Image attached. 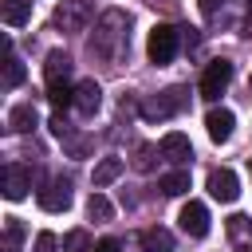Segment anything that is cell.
Listing matches in <instances>:
<instances>
[{
    "mask_svg": "<svg viewBox=\"0 0 252 252\" xmlns=\"http://www.w3.org/2000/svg\"><path fill=\"white\" fill-rule=\"evenodd\" d=\"M185 106H189V91H185V87H169V91H161V94H154V98H146V102H142V118L158 122V118L181 114Z\"/></svg>",
    "mask_w": 252,
    "mask_h": 252,
    "instance_id": "cell-3",
    "label": "cell"
},
{
    "mask_svg": "<svg viewBox=\"0 0 252 252\" xmlns=\"http://www.w3.org/2000/svg\"><path fill=\"white\" fill-rule=\"evenodd\" d=\"M197 4H201V12H205V16H213V12H217L224 0H197Z\"/></svg>",
    "mask_w": 252,
    "mask_h": 252,
    "instance_id": "cell-30",
    "label": "cell"
},
{
    "mask_svg": "<svg viewBox=\"0 0 252 252\" xmlns=\"http://www.w3.org/2000/svg\"><path fill=\"white\" fill-rule=\"evenodd\" d=\"M232 83V63L228 59H213L201 75V98H220V91Z\"/></svg>",
    "mask_w": 252,
    "mask_h": 252,
    "instance_id": "cell-5",
    "label": "cell"
},
{
    "mask_svg": "<svg viewBox=\"0 0 252 252\" xmlns=\"http://www.w3.org/2000/svg\"><path fill=\"white\" fill-rule=\"evenodd\" d=\"M98 106H102V87H98L94 79H83V83L75 87V110H79L83 118H91Z\"/></svg>",
    "mask_w": 252,
    "mask_h": 252,
    "instance_id": "cell-11",
    "label": "cell"
},
{
    "mask_svg": "<svg viewBox=\"0 0 252 252\" xmlns=\"http://www.w3.org/2000/svg\"><path fill=\"white\" fill-rule=\"evenodd\" d=\"M91 16H94V4H91V0H63V4L55 8V28H63V32H83V28L91 24Z\"/></svg>",
    "mask_w": 252,
    "mask_h": 252,
    "instance_id": "cell-4",
    "label": "cell"
},
{
    "mask_svg": "<svg viewBox=\"0 0 252 252\" xmlns=\"http://www.w3.org/2000/svg\"><path fill=\"white\" fill-rule=\"evenodd\" d=\"M126 28H130V16H126L122 8H106V12L98 16L94 35H91V51L102 55V59H114L118 47L126 43Z\"/></svg>",
    "mask_w": 252,
    "mask_h": 252,
    "instance_id": "cell-1",
    "label": "cell"
},
{
    "mask_svg": "<svg viewBox=\"0 0 252 252\" xmlns=\"http://www.w3.org/2000/svg\"><path fill=\"white\" fill-rule=\"evenodd\" d=\"M177 47H181V32L173 28V24H154L150 28V35H146V55H150V63H169L173 55H177Z\"/></svg>",
    "mask_w": 252,
    "mask_h": 252,
    "instance_id": "cell-2",
    "label": "cell"
},
{
    "mask_svg": "<svg viewBox=\"0 0 252 252\" xmlns=\"http://www.w3.org/2000/svg\"><path fill=\"white\" fill-rule=\"evenodd\" d=\"M0 189H4V197H8V201H24V197H28V189H32V169H28V165H20V161L4 165V173H0Z\"/></svg>",
    "mask_w": 252,
    "mask_h": 252,
    "instance_id": "cell-6",
    "label": "cell"
},
{
    "mask_svg": "<svg viewBox=\"0 0 252 252\" xmlns=\"http://www.w3.org/2000/svg\"><path fill=\"white\" fill-rule=\"evenodd\" d=\"M122 158H102L98 165H94V173H91V181H94V189H106L110 181H118L122 177Z\"/></svg>",
    "mask_w": 252,
    "mask_h": 252,
    "instance_id": "cell-15",
    "label": "cell"
},
{
    "mask_svg": "<svg viewBox=\"0 0 252 252\" xmlns=\"http://www.w3.org/2000/svg\"><path fill=\"white\" fill-rule=\"evenodd\" d=\"M20 236H24V224H20V217H4V240H8V248H12Z\"/></svg>",
    "mask_w": 252,
    "mask_h": 252,
    "instance_id": "cell-23",
    "label": "cell"
},
{
    "mask_svg": "<svg viewBox=\"0 0 252 252\" xmlns=\"http://www.w3.org/2000/svg\"><path fill=\"white\" fill-rule=\"evenodd\" d=\"M47 98H51V106H55L59 114H63L67 106H75V91L67 87V79H63V83H47Z\"/></svg>",
    "mask_w": 252,
    "mask_h": 252,
    "instance_id": "cell-18",
    "label": "cell"
},
{
    "mask_svg": "<svg viewBox=\"0 0 252 252\" xmlns=\"http://www.w3.org/2000/svg\"><path fill=\"white\" fill-rule=\"evenodd\" d=\"M67 150L79 158V154H87V142H83V138H71V142H67Z\"/></svg>",
    "mask_w": 252,
    "mask_h": 252,
    "instance_id": "cell-29",
    "label": "cell"
},
{
    "mask_svg": "<svg viewBox=\"0 0 252 252\" xmlns=\"http://www.w3.org/2000/svg\"><path fill=\"white\" fill-rule=\"evenodd\" d=\"M35 252H59L55 232H39V236H35Z\"/></svg>",
    "mask_w": 252,
    "mask_h": 252,
    "instance_id": "cell-24",
    "label": "cell"
},
{
    "mask_svg": "<svg viewBox=\"0 0 252 252\" xmlns=\"http://www.w3.org/2000/svg\"><path fill=\"white\" fill-rule=\"evenodd\" d=\"M67 71H71V55H67V51H47V63H43L47 83H63Z\"/></svg>",
    "mask_w": 252,
    "mask_h": 252,
    "instance_id": "cell-16",
    "label": "cell"
},
{
    "mask_svg": "<svg viewBox=\"0 0 252 252\" xmlns=\"http://www.w3.org/2000/svg\"><path fill=\"white\" fill-rule=\"evenodd\" d=\"M177 220H181V232H185V236H193V240L209 236V209H205L201 201H189V205H181Z\"/></svg>",
    "mask_w": 252,
    "mask_h": 252,
    "instance_id": "cell-8",
    "label": "cell"
},
{
    "mask_svg": "<svg viewBox=\"0 0 252 252\" xmlns=\"http://www.w3.org/2000/svg\"><path fill=\"white\" fill-rule=\"evenodd\" d=\"M4 252H16V248H4Z\"/></svg>",
    "mask_w": 252,
    "mask_h": 252,
    "instance_id": "cell-33",
    "label": "cell"
},
{
    "mask_svg": "<svg viewBox=\"0 0 252 252\" xmlns=\"http://www.w3.org/2000/svg\"><path fill=\"white\" fill-rule=\"evenodd\" d=\"M0 20L8 28H24L32 20V0H0Z\"/></svg>",
    "mask_w": 252,
    "mask_h": 252,
    "instance_id": "cell-14",
    "label": "cell"
},
{
    "mask_svg": "<svg viewBox=\"0 0 252 252\" xmlns=\"http://www.w3.org/2000/svg\"><path fill=\"white\" fill-rule=\"evenodd\" d=\"M138 169H150L154 165V146H138V158H134Z\"/></svg>",
    "mask_w": 252,
    "mask_h": 252,
    "instance_id": "cell-25",
    "label": "cell"
},
{
    "mask_svg": "<svg viewBox=\"0 0 252 252\" xmlns=\"http://www.w3.org/2000/svg\"><path fill=\"white\" fill-rule=\"evenodd\" d=\"M232 126H236V114L224 110V106H213V110L205 114V130H209L213 142H228V138H232Z\"/></svg>",
    "mask_w": 252,
    "mask_h": 252,
    "instance_id": "cell-10",
    "label": "cell"
},
{
    "mask_svg": "<svg viewBox=\"0 0 252 252\" xmlns=\"http://www.w3.org/2000/svg\"><path fill=\"white\" fill-rule=\"evenodd\" d=\"M35 126H39V114H35L32 102H16V106L8 110V130H16V134H32Z\"/></svg>",
    "mask_w": 252,
    "mask_h": 252,
    "instance_id": "cell-12",
    "label": "cell"
},
{
    "mask_svg": "<svg viewBox=\"0 0 252 252\" xmlns=\"http://www.w3.org/2000/svg\"><path fill=\"white\" fill-rule=\"evenodd\" d=\"M209 193H213L217 201L232 205V201L240 197V181H236V173H232V169H213V173H209Z\"/></svg>",
    "mask_w": 252,
    "mask_h": 252,
    "instance_id": "cell-9",
    "label": "cell"
},
{
    "mask_svg": "<svg viewBox=\"0 0 252 252\" xmlns=\"http://www.w3.org/2000/svg\"><path fill=\"white\" fill-rule=\"evenodd\" d=\"M87 217H91V220H110V217H114V205L94 189V193L87 197Z\"/></svg>",
    "mask_w": 252,
    "mask_h": 252,
    "instance_id": "cell-20",
    "label": "cell"
},
{
    "mask_svg": "<svg viewBox=\"0 0 252 252\" xmlns=\"http://www.w3.org/2000/svg\"><path fill=\"white\" fill-rule=\"evenodd\" d=\"M236 252H252V248H236Z\"/></svg>",
    "mask_w": 252,
    "mask_h": 252,
    "instance_id": "cell-31",
    "label": "cell"
},
{
    "mask_svg": "<svg viewBox=\"0 0 252 252\" xmlns=\"http://www.w3.org/2000/svg\"><path fill=\"white\" fill-rule=\"evenodd\" d=\"M248 16H252V0H248Z\"/></svg>",
    "mask_w": 252,
    "mask_h": 252,
    "instance_id": "cell-32",
    "label": "cell"
},
{
    "mask_svg": "<svg viewBox=\"0 0 252 252\" xmlns=\"http://www.w3.org/2000/svg\"><path fill=\"white\" fill-rule=\"evenodd\" d=\"M51 130H55L59 138H67V122H63V114H55V118H51Z\"/></svg>",
    "mask_w": 252,
    "mask_h": 252,
    "instance_id": "cell-28",
    "label": "cell"
},
{
    "mask_svg": "<svg viewBox=\"0 0 252 252\" xmlns=\"http://www.w3.org/2000/svg\"><path fill=\"white\" fill-rule=\"evenodd\" d=\"M158 189H161L165 197H181V193H189V173H185V169H173V173L158 177Z\"/></svg>",
    "mask_w": 252,
    "mask_h": 252,
    "instance_id": "cell-17",
    "label": "cell"
},
{
    "mask_svg": "<svg viewBox=\"0 0 252 252\" xmlns=\"http://www.w3.org/2000/svg\"><path fill=\"white\" fill-rule=\"evenodd\" d=\"M142 244H146V252H173V236L165 228H146Z\"/></svg>",
    "mask_w": 252,
    "mask_h": 252,
    "instance_id": "cell-19",
    "label": "cell"
},
{
    "mask_svg": "<svg viewBox=\"0 0 252 252\" xmlns=\"http://www.w3.org/2000/svg\"><path fill=\"white\" fill-rule=\"evenodd\" d=\"M20 83H24V63H20L16 55H8V59H4V91L20 87Z\"/></svg>",
    "mask_w": 252,
    "mask_h": 252,
    "instance_id": "cell-21",
    "label": "cell"
},
{
    "mask_svg": "<svg viewBox=\"0 0 252 252\" xmlns=\"http://www.w3.org/2000/svg\"><path fill=\"white\" fill-rule=\"evenodd\" d=\"M94 252H118V240H110V236H102V240L94 244Z\"/></svg>",
    "mask_w": 252,
    "mask_h": 252,
    "instance_id": "cell-27",
    "label": "cell"
},
{
    "mask_svg": "<svg viewBox=\"0 0 252 252\" xmlns=\"http://www.w3.org/2000/svg\"><path fill=\"white\" fill-rule=\"evenodd\" d=\"M63 252H94V248H91V236H87L83 228H71V232L63 236Z\"/></svg>",
    "mask_w": 252,
    "mask_h": 252,
    "instance_id": "cell-22",
    "label": "cell"
},
{
    "mask_svg": "<svg viewBox=\"0 0 252 252\" xmlns=\"http://www.w3.org/2000/svg\"><path fill=\"white\" fill-rule=\"evenodd\" d=\"M244 224H248V217H244V213L228 217V232H232V236H236V232H244Z\"/></svg>",
    "mask_w": 252,
    "mask_h": 252,
    "instance_id": "cell-26",
    "label": "cell"
},
{
    "mask_svg": "<svg viewBox=\"0 0 252 252\" xmlns=\"http://www.w3.org/2000/svg\"><path fill=\"white\" fill-rule=\"evenodd\" d=\"M158 150H161V158H169V161H177V165L193 158V146H189V138H185V134H177V130H173V134H165V138L158 142Z\"/></svg>",
    "mask_w": 252,
    "mask_h": 252,
    "instance_id": "cell-13",
    "label": "cell"
},
{
    "mask_svg": "<svg viewBox=\"0 0 252 252\" xmlns=\"http://www.w3.org/2000/svg\"><path fill=\"white\" fill-rule=\"evenodd\" d=\"M35 201H39L43 213H63V209L71 205V181H67V177H51V181L35 193Z\"/></svg>",
    "mask_w": 252,
    "mask_h": 252,
    "instance_id": "cell-7",
    "label": "cell"
}]
</instances>
